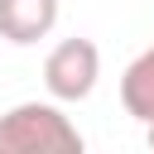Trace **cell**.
<instances>
[{"label":"cell","instance_id":"obj_2","mask_svg":"<svg viewBox=\"0 0 154 154\" xmlns=\"http://www.w3.org/2000/svg\"><path fill=\"white\" fill-rule=\"evenodd\" d=\"M96 77H101V48L91 38H63L43 58V87L53 101H67V106L87 101L96 91Z\"/></svg>","mask_w":154,"mask_h":154},{"label":"cell","instance_id":"obj_5","mask_svg":"<svg viewBox=\"0 0 154 154\" xmlns=\"http://www.w3.org/2000/svg\"><path fill=\"white\" fill-rule=\"evenodd\" d=\"M144 140H149V149H154V120H144Z\"/></svg>","mask_w":154,"mask_h":154},{"label":"cell","instance_id":"obj_3","mask_svg":"<svg viewBox=\"0 0 154 154\" xmlns=\"http://www.w3.org/2000/svg\"><path fill=\"white\" fill-rule=\"evenodd\" d=\"M53 24H58V0H0V38L14 48L48 38Z\"/></svg>","mask_w":154,"mask_h":154},{"label":"cell","instance_id":"obj_4","mask_svg":"<svg viewBox=\"0 0 154 154\" xmlns=\"http://www.w3.org/2000/svg\"><path fill=\"white\" fill-rule=\"evenodd\" d=\"M120 106H125V116H135L140 125L154 120V43H149L144 53H135L130 67L120 72Z\"/></svg>","mask_w":154,"mask_h":154},{"label":"cell","instance_id":"obj_1","mask_svg":"<svg viewBox=\"0 0 154 154\" xmlns=\"http://www.w3.org/2000/svg\"><path fill=\"white\" fill-rule=\"evenodd\" d=\"M0 154H82V130L58 101H19L0 116Z\"/></svg>","mask_w":154,"mask_h":154}]
</instances>
